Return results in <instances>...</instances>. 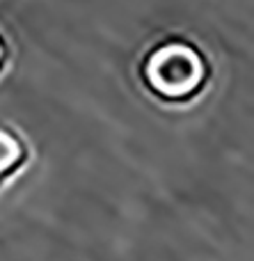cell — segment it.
<instances>
[{
	"instance_id": "cell-3",
	"label": "cell",
	"mask_w": 254,
	"mask_h": 261,
	"mask_svg": "<svg viewBox=\"0 0 254 261\" xmlns=\"http://www.w3.org/2000/svg\"><path fill=\"white\" fill-rule=\"evenodd\" d=\"M3 55H5V50H3V44H0V67H3Z\"/></svg>"
},
{
	"instance_id": "cell-2",
	"label": "cell",
	"mask_w": 254,
	"mask_h": 261,
	"mask_svg": "<svg viewBox=\"0 0 254 261\" xmlns=\"http://www.w3.org/2000/svg\"><path fill=\"white\" fill-rule=\"evenodd\" d=\"M27 149L16 133L0 126V181L12 176L25 163Z\"/></svg>"
},
{
	"instance_id": "cell-1",
	"label": "cell",
	"mask_w": 254,
	"mask_h": 261,
	"mask_svg": "<svg viewBox=\"0 0 254 261\" xmlns=\"http://www.w3.org/2000/svg\"><path fill=\"white\" fill-rule=\"evenodd\" d=\"M206 67L202 55L183 41L160 44L145 62V81L151 92L167 101L192 96L204 83Z\"/></svg>"
}]
</instances>
